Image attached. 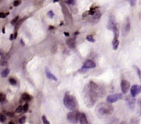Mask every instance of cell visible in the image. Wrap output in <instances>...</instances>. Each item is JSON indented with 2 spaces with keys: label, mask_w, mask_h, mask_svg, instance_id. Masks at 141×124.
Listing matches in <instances>:
<instances>
[{
  "label": "cell",
  "mask_w": 141,
  "mask_h": 124,
  "mask_svg": "<svg viewBox=\"0 0 141 124\" xmlns=\"http://www.w3.org/2000/svg\"><path fill=\"white\" fill-rule=\"evenodd\" d=\"M105 94L104 88H101L95 83L91 82L87 84L83 90V99L87 107H92L97 102L99 97H103Z\"/></svg>",
  "instance_id": "cell-1"
},
{
  "label": "cell",
  "mask_w": 141,
  "mask_h": 124,
  "mask_svg": "<svg viewBox=\"0 0 141 124\" xmlns=\"http://www.w3.org/2000/svg\"><path fill=\"white\" fill-rule=\"evenodd\" d=\"M114 111L113 106L109 103H100L97 105L95 112L98 118H103L105 116H110Z\"/></svg>",
  "instance_id": "cell-2"
},
{
  "label": "cell",
  "mask_w": 141,
  "mask_h": 124,
  "mask_svg": "<svg viewBox=\"0 0 141 124\" xmlns=\"http://www.w3.org/2000/svg\"><path fill=\"white\" fill-rule=\"evenodd\" d=\"M63 104L67 109L70 110H75L78 107V104L75 97L69 94L68 92L65 94L63 98Z\"/></svg>",
  "instance_id": "cell-3"
},
{
  "label": "cell",
  "mask_w": 141,
  "mask_h": 124,
  "mask_svg": "<svg viewBox=\"0 0 141 124\" xmlns=\"http://www.w3.org/2000/svg\"><path fill=\"white\" fill-rule=\"evenodd\" d=\"M81 113L78 110H72L67 114V120L73 124H78Z\"/></svg>",
  "instance_id": "cell-4"
},
{
  "label": "cell",
  "mask_w": 141,
  "mask_h": 124,
  "mask_svg": "<svg viewBox=\"0 0 141 124\" xmlns=\"http://www.w3.org/2000/svg\"><path fill=\"white\" fill-rule=\"evenodd\" d=\"M123 98V94H114L109 95L107 97V101L109 103H115L119 99H122Z\"/></svg>",
  "instance_id": "cell-5"
},
{
  "label": "cell",
  "mask_w": 141,
  "mask_h": 124,
  "mask_svg": "<svg viewBox=\"0 0 141 124\" xmlns=\"http://www.w3.org/2000/svg\"><path fill=\"white\" fill-rule=\"evenodd\" d=\"M130 29H131V26H130V20H129V19H126L125 22L124 23L123 29H122V34H123V37H126L128 35Z\"/></svg>",
  "instance_id": "cell-6"
},
{
  "label": "cell",
  "mask_w": 141,
  "mask_h": 124,
  "mask_svg": "<svg viewBox=\"0 0 141 124\" xmlns=\"http://www.w3.org/2000/svg\"><path fill=\"white\" fill-rule=\"evenodd\" d=\"M96 67V64L92 60H87L84 63L83 66H82L81 70L83 72L86 71L88 69H92V68Z\"/></svg>",
  "instance_id": "cell-7"
},
{
  "label": "cell",
  "mask_w": 141,
  "mask_h": 124,
  "mask_svg": "<svg viewBox=\"0 0 141 124\" xmlns=\"http://www.w3.org/2000/svg\"><path fill=\"white\" fill-rule=\"evenodd\" d=\"M130 88V83L127 80H123L121 81V89L123 94H127Z\"/></svg>",
  "instance_id": "cell-8"
},
{
  "label": "cell",
  "mask_w": 141,
  "mask_h": 124,
  "mask_svg": "<svg viewBox=\"0 0 141 124\" xmlns=\"http://www.w3.org/2000/svg\"><path fill=\"white\" fill-rule=\"evenodd\" d=\"M127 103L129 105L130 108L131 110H134V105H135V103H136V99L134 97H128L127 98Z\"/></svg>",
  "instance_id": "cell-9"
},
{
  "label": "cell",
  "mask_w": 141,
  "mask_h": 124,
  "mask_svg": "<svg viewBox=\"0 0 141 124\" xmlns=\"http://www.w3.org/2000/svg\"><path fill=\"white\" fill-rule=\"evenodd\" d=\"M116 25V24L115 19H114L113 16H111V17H109V22H108V25H107L108 29H109V30H113L114 27Z\"/></svg>",
  "instance_id": "cell-10"
},
{
  "label": "cell",
  "mask_w": 141,
  "mask_h": 124,
  "mask_svg": "<svg viewBox=\"0 0 141 124\" xmlns=\"http://www.w3.org/2000/svg\"><path fill=\"white\" fill-rule=\"evenodd\" d=\"M79 121H80L81 124H88V121L87 119V117H86L85 113H81L80 118H79Z\"/></svg>",
  "instance_id": "cell-11"
},
{
  "label": "cell",
  "mask_w": 141,
  "mask_h": 124,
  "mask_svg": "<svg viewBox=\"0 0 141 124\" xmlns=\"http://www.w3.org/2000/svg\"><path fill=\"white\" fill-rule=\"evenodd\" d=\"M45 74H46V76H47V77H48L49 79H51V80L55 81H57V78H56L54 75H53L52 73L49 71L48 68H47V67L45 68Z\"/></svg>",
  "instance_id": "cell-12"
},
{
  "label": "cell",
  "mask_w": 141,
  "mask_h": 124,
  "mask_svg": "<svg viewBox=\"0 0 141 124\" xmlns=\"http://www.w3.org/2000/svg\"><path fill=\"white\" fill-rule=\"evenodd\" d=\"M66 43H67V45L70 48H75V47H76V41H75L74 38V39H67Z\"/></svg>",
  "instance_id": "cell-13"
},
{
  "label": "cell",
  "mask_w": 141,
  "mask_h": 124,
  "mask_svg": "<svg viewBox=\"0 0 141 124\" xmlns=\"http://www.w3.org/2000/svg\"><path fill=\"white\" fill-rule=\"evenodd\" d=\"M100 17H101V13L100 12H97L92 17V21L93 22H98L100 20Z\"/></svg>",
  "instance_id": "cell-14"
},
{
  "label": "cell",
  "mask_w": 141,
  "mask_h": 124,
  "mask_svg": "<svg viewBox=\"0 0 141 124\" xmlns=\"http://www.w3.org/2000/svg\"><path fill=\"white\" fill-rule=\"evenodd\" d=\"M21 99L23 100V101H30V100L32 99V97H31V96L29 95L28 94H27V93H23V94L22 95Z\"/></svg>",
  "instance_id": "cell-15"
},
{
  "label": "cell",
  "mask_w": 141,
  "mask_h": 124,
  "mask_svg": "<svg viewBox=\"0 0 141 124\" xmlns=\"http://www.w3.org/2000/svg\"><path fill=\"white\" fill-rule=\"evenodd\" d=\"M138 87V85H134V86H132L131 88V94L134 97H135V96L137 94Z\"/></svg>",
  "instance_id": "cell-16"
},
{
  "label": "cell",
  "mask_w": 141,
  "mask_h": 124,
  "mask_svg": "<svg viewBox=\"0 0 141 124\" xmlns=\"http://www.w3.org/2000/svg\"><path fill=\"white\" fill-rule=\"evenodd\" d=\"M62 11L63 12V15H64L65 17H66V18L67 17H69L70 18V14L69 13V11H68L67 8L65 7L63 4H62Z\"/></svg>",
  "instance_id": "cell-17"
},
{
  "label": "cell",
  "mask_w": 141,
  "mask_h": 124,
  "mask_svg": "<svg viewBox=\"0 0 141 124\" xmlns=\"http://www.w3.org/2000/svg\"><path fill=\"white\" fill-rule=\"evenodd\" d=\"M9 73H10V70H9V69H5L4 70L1 72V76L2 77H4V78H6V77H7L8 75H9Z\"/></svg>",
  "instance_id": "cell-18"
},
{
  "label": "cell",
  "mask_w": 141,
  "mask_h": 124,
  "mask_svg": "<svg viewBox=\"0 0 141 124\" xmlns=\"http://www.w3.org/2000/svg\"><path fill=\"white\" fill-rule=\"evenodd\" d=\"M112 45H113V49L114 50H116L119 48V40H113L112 41Z\"/></svg>",
  "instance_id": "cell-19"
},
{
  "label": "cell",
  "mask_w": 141,
  "mask_h": 124,
  "mask_svg": "<svg viewBox=\"0 0 141 124\" xmlns=\"http://www.w3.org/2000/svg\"><path fill=\"white\" fill-rule=\"evenodd\" d=\"M134 68L136 69V72H137L138 76L139 79H140V80L141 81V70L139 69V68H138V67H137V66H134Z\"/></svg>",
  "instance_id": "cell-20"
},
{
  "label": "cell",
  "mask_w": 141,
  "mask_h": 124,
  "mask_svg": "<svg viewBox=\"0 0 141 124\" xmlns=\"http://www.w3.org/2000/svg\"><path fill=\"white\" fill-rule=\"evenodd\" d=\"M26 18H27V17H24L23 19H21L20 21H19L17 23V26H16V29H17V28H18L19 27V26H20V25L22 24V23H23V22H24V21H25V20H26Z\"/></svg>",
  "instance_id": "cell-21"
},
{
  "label": "cell",
  "mask_w": 141,
  "mask_h": 124,
  "mask_svg": "<svg viewBox=\"0 0 141 124\" xmlns=\"http://www.w3.org/2000/svg\"><path fill=\"white\" fill-rule=\"evenodd\" d=\"M6 100V95L3 93H0V102L2 103Z\"/></svg>",
  "instance_id": "cell-22"
},
{
  "label": "cell",
  "mask_w": 141,
  "mask_h": 124,
  "mask_svg": "<svg viewBox=\"0 0 141 124\" xmlns=\"http://www.w3.org/2000/svg\"><path fill=\"white\" fill-rule=\"evenodd\" d=\"M0 121H1V123H4V122H5V121H6V116L4 115L3 114H0Z\"/></svg>",
  "instance_id": "cell-23"
},
{
  "label": "cell",
  "mask_w": 141,
  "mask_h": 124,
  "mask_svg": "<svg viewBox=\"0 0 141 124\" xmlns=\"http://www.w3.org/2000/svg\"><path fill=\"white\" fill-rule=\"evenodd\" d=\"M26 120V117H25V116H23V117H22L20 119H19V124H23L25 123Z\"/></svg>",
  "instance_id": "cell-24"
},
{
  "label": "cell",
  "mask_w": 141,
  "mask_h": 124,
  "mask_svg": "<svg viewBox=\"0 0 141 124\" xmlns=\"http://www.w3.org/2000/svg\"><path fill=\"white\" fill-rule=\"evenodd\" d=\"M9 83H10L11 85H13V86H14V85H16L17 81H16L14 78H11H11L9 79Z\"/></svg>",
  "instance_id": "cell-25"
},
{
  "label": "cell",
  "mask_w": 141,
  "mask_h": 124,
  "mask_svg": "<svg viewBox=\"0 0 141 124\" xmlns=\"http://www.w3.org/2000/svg\"><path fill=\"white\" fill-rule=\"evenodd\" d=\"M86 39H87V41H90V42H94V41H95L94 39L93 38V37L92 35H88V36H87Z\"/></svg>",
  "instance_id": "cell-26"
},
{
  "label": "cell",
  "mask_w": 141,
  "mask_h": 124,
  "mask_svg": "<svg viewBox=\"0 0 141 124\" xmlns=\"http://www.w3.org/2000/svg\"><path fill=\"white\" fill-rule=\"evenodd\" d=\"M22 110H23V107L22 105H19L18 106V108H17V109L15 110V112L16 113H22Z\"/></svg>",
  "instance_id": "cell-27"
},
{
  "label": "cell",
  "mask_w": 141,
  "mask_h": 124,
  "mask_svg": "<svg viewBox=\"0 0 141 124\" xmlns=\"http://www.w3.org/2000/svg\"><path fill=\"white\" fill-rule=\"evenodd\" d=\"M42 121H43V122L44 124H50V122H49L48 120L47 119V118H46L45 116H43V117H42Z\"/></svg>",
  "instance_id": "cell-28"
},
{
  "label": "cell",
  "mask_w": 141,
  "mask_h": 124,
  "mask_svg": "<svg viewBox=\"0 0 141 124\" xmlns=\"http://www.w3.org/2000/svg\"><path fill=\"white\" fill-rule=\"evenodd\" d=\"M19 19V17L17 16V17H16L15 19H13L11 21V24L12 25H15V23H17V21H18Z\"/></svg>",
  "instance_id": "cell-29"
},
{
  "label": "cell",
  "mask_w": 141,
  "mask_h": 124,
  "mask_svg": "<svg viewBox=\"0 0 141 124\" xmlns=\"http://www.w3.org/2000/svg\"><path fill=\"white\" fill-rule=\"evenodd\" d=\"M65 1L67 4H71V5H74L75 4V0H65Z\"/></svg>",
  "instance_id": "cell-30"
},
{
  "label": "cell",
  "mask_w": 141,
  "mask_h": 124,
  "mask_svg": "<svg viewBox=\"0 0 141 124\" xmlns=\"http://www.w3.org/2000/svg\"><path fill=\"white\" fill-rule=\"evenodd\" d=\"M9 15V13H4V12H1L0 13V17L1 18H2V19H4V18H6V17L7 16V15Z\"/></svg>",
  "instance_id": "cell-31"
},
{
  "label": "cell",
  "mask_w": 141,
  "mask_h": 124,
  "mask_svg": "<svg viewBox=\"0 0 141 124\" xmlns=\"http://www.w3.org/2000/svg\"><path fill=\"white\" fill-rule=\"evenodd\" d=\"M6 115L8 117H13L15 116V114H14V113H12V112H8V113H6Z\"/></svg>",
  "instance_id": "cell-32"
},
{
  "label": "cell",
  "mask_w": 141,
  "mask_h": 124,
  "mask_svg": "<svg viewBox=\"0 0 141 124\" xmlns=\"http://www.w3.org/2000/svg\"><path fill=\"white\" fill-rule=\"evenodd\" d=\"M28 103H26L25 105L23 106V111L24 112H27L28 111Z\"/></svg>",
  "instance_id": "cell-33"
},
{
  "label": "cell",
  "mask_w": 141,
  "mask_h": 124,
  "mask_svg": "<svg viewBox=\"0 0 141 124\" xmlns=\"http://www.w3.org/2000/svg\"><path fill=\"white\" fill-rule=\"evenodd\" d=\"M48 15L49 17H50V18H52V17H54V12H53L52 11H50L48 12Z\"/></svg>",
  "instance_id": "cell-34"
},
{
  "label": "cell",
  "mask_w": 141,
  "mask_h": 124,
  "mask_svg": "<svg viewBox=\"0 0 141 124\" xmlns=\"http://www.w3.org/2000/svg\"><path fill=\"white\" fill-rule=\"evenodd\" d=\"M136 1H137V0H130V4H131V6H134L136 5Z\"/></svg>",
  "instance_id": "cell-35"
},
{
  "label": "cell",
  "mask_w": 141,
  "mask_h": 124,
  "mask_svg": "<svg viewBox=\"0 0 141 124\" xmlns=\"http://www.w3.org/2000/svg\"><path fill=\"white\" fill-rule=\"evenodd\" d=\"M21 4V0H17L14 2V6H18Z\"/></svg>",
  "instance_id": "cell-36"
},
{
  "label": "cell",
  "mask_w": 141,
  "mask_h": 124,
  "mask_svg": "<svg viewBox=\"0 0 141 124\" xmlns=\"http://www.w3.org/2000/svg\"><path fill=\"white\" fill-rule=\"evenodd\" d=\"M56 50H57V46L56 45H54L52 49V53H55L56 52Z\"/></svg>",
  "instance_id": "cell-37"
},
{
  "label": "cell",
  "mask_w": 141,
  "mask_h": 124,
  "mask_svg": "<svg viewBox=\"0 0 141 124\" xmlns=\"http://www.w3.org/2000/svg\"><path fill=\"white\" fill-rule=\"evenodd\" d=\"M141 86H138V90H137V94H139V93H141Z\"/></svg>",
  "instance_id": "cell-38"
},
{
  "label": "cell",
  "mask_w": 141,
  "mask_h": 124,
  "mask_svg": "<svg viewBox=\"0 0 141 124\" xmlns=\"http://www.w3.org/2000/svg\"><path fill=\"white\" fill-rule=\"evenodd\" d=\"M87 15H89V11L85 12V13L83 15V17H86V16H87Z\"/></svg>",
  "instance_id": "cell-39"
},
{
  "label": "cell",
  "mask_w": 141,
  "mask_h": 124,
  "mask_svg": "<svg viewBox=\"0 0 141 124\" xmlns=\"http://www.w3.org/2000/svg\"><path fill=\"white\" fill-rule=\"evenodd\" d=\"M13 39H15V37H14V34H11V35L10 36V40H13Z\"/></svg>",
  "instance_id": "cell-40"
},
{
  "label": "cell",
  "mask_w": 141,
  "mask_h": 124,
  "mask_svg": "<svg viewBox=\"0 0 141 124\" xmlns=\"http://www.w3.org/2000/svg\"><path fill=\"white\" fill-rule=\"evenodd\" d=\"M138 105H140V107L141 108V98H140L138 101Z\"/></svg>",
  "instance_id": "cell-41"
},
{
  "label": "cell",
  "mask_w": 141,
  "mask_h": 124,
  "mask_svg": "<svg viewBox=\"0 0 141 124\" xmlns=\"http://www.w3.org/2000/svg\"><path fill=\"white\" fill-rule=\"evenodd\" d=\"M1 64V65H2V66H6V65L7 64V63H6V61H2Z\"/></svg>",
  "instance_id": "cell-42"
},
{
  "label": "cell",
  "mask_w": 141,
  "mask_h": 124,
  "mask_svg": "<svg viewBox=\"0 0 141 124\" xmlns=\"http://www.w3.org/2000/svg\"><path fill=\"white\" fill-rule=\"evenodd\" d=\"M64 34H65V36H70V34H69V33H66V32H64Z\"/></svg>",
  "instance_id": "cell-43"
},
{
  "label": "cell",
  "mask_w": 141,
  "mask_h": 124,
  "mask_svg": "<svg viewBox=\"0 0 141 124\" xmlns=\"http://www.w3.org/2000/svg\"><path fill=\"white\" fill-rule=\"evenodd\" d=\"M21 44H22L23 46H24V45H25V44H24V42H23V41L22 39H21Z\"/></svg>",
  "instance_id": "cell-44"
},
{
  "label": "cell",
  "mask_w": 141,
  "mask_h": 124,
  "mask_svg": "<svg viewBox=\"0 0 141 124\" xmlns=\"http://www.w3.org/2000/svg\"><path fill=\"white\" fill-rule=\"evenodd\" d=\"M54 28V27L53 26H49V29H50V30H52Z\"/></svg>",
  "instance_id": "cell-45"
},
{
  "label": "cell",
  "mask_w": 141,
  "mask_h": 124,
  "mask_svg": "<svg viewBox=\"0 0 141 124\" xmlns=\"http://www.w3.org/2000/svg\"><path fill=\"white\" fill-rule=\"evenodd\" d=\"M8 124H14V123H13L12 121H10V122L8 123Z\"/></svg>",
  "instance_id": "cell-46"
},
{
  "label": "cell",
  "mask_w": 141,
  "mask_h": 124,
  "mask_svg": "<svg viewBox=\"0 0 141 124\" xmlns=\"http://www.w3.org/2000/svg\"><path fill=\"white\" fill-rule=\"evenodd\" d=\"M119 124H126V123L125 122H124V121H123V122H121V123H120Z\"/></svg>",
  "instance_id": "cell-47"
},
{
  "label": "cell",
  "mask_w": 141,
  "mask_h": 124,
  "mask_svg": "<svg viewBox=\"0 0 141 124\" xmlns=\"http://www.w3.org/2000/svg\"><path fill=\"white\" fill-rule=\"evenodd\" d=\"M2 33H5V28H3V30H2Z\"/></svg>",
  "instance_id": "cell-48"
},
{
  "label": "cell",
  "mask_w": 141,
  "mask_h": 124,
  "mask_svg": "<svg viewBox=\"0 0 141 124\" xmlns=\"http://www.w3.org/2000/svg\"><path fill=\"white\" fill-rule=\"evenodd\" d=\"M59 0H54V2H56V1H58Z\"/></svg>",
  "instance_id": "cell-49"
},
{
  "label": "cell",
  "mask_w": 141,
  "mask_h": 124,
  "mask_svg": "<svg viewBox=\"0 0 141 124\" xmlns=\"http://www.w3.org/2000/svg\"><path fill=\"white\" fill-rule=\"evenodd\" d=\"M140 17H141V15H140Z\"/></svg>",
  "instance_id": "cell-50"
}]
</instances>
